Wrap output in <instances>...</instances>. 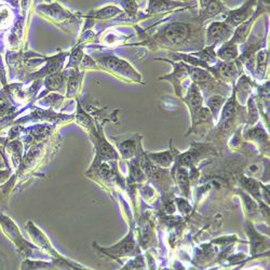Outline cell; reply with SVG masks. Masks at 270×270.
<instances>
[{
    "instance_id": "cell-11",
    "label": "cell",
    "mask_w": 270,
    "mask_h": 270,
    "mask_svg": "<svg viewBox=\"0 0 270 270\" xmlns=\"http://www.w3.org/2000/svg\"><path fill=\"white\" fill-rule=\"evenodd\" d=\"M238 55L237 47L236 45H233V43L226 44L218 50V57L223 60H232Z\"/></svg>"
},
{
    "instance_id": "cell-20",
    "label": "cell",
    "mask_w": 270,
    "mask_h": 270,
    "mask_svg": "<svg viewBox=\"0 0 270 270\" xmlns=\"http://www.w3.org/2000/svg\"><path fill=\"white\" fill-rule=\"evenodd\" d=\"M6 69H5V64L3 62V58H2V47H0V82H2L3 86L6 87L8 85V81H7V77H6Z\"/></svg>"
},
{
    "instance_id": "cell-4",
    "label": "cell",
    "mask_w": 270,
    "mask_h": 270,
    "mask_svg": "<svg viewBox=\"0 0 270 270\" xmlns=\"http://www.w3.org/2000/svg\"><path fill=\"white\" fill-rule=\"evenodd\" d=\"M232 35V27L228 25L227 23H213L210 25L209 30H207V38H209V43L215 44L219 40H226L230 38Z\"/></svg>"
},
{
    "instance_id": "cell-16",
    "label": "cell",
    "mask_w": 270,
    "mask_h": 270,
    "mask_svg": "<svg viewBox=\"0 0 270 270\" xmlns=\"http://www.w3.org/2000/svg\"><path fill=\"white\" fill-rule=\"evenodd\" d=\"M151 160H154L158 164L162 165V167H168L171 162V157L169 155V152H162V154H157V155H150Z\"/></svg>"
},
{
    "instance_id": "cell-7",
    "label": "cell",
    "mask_w": 270,
    "mask_h": 270,
    "mask_svg": "<svg viewBox=\"0 0 270 270\" xmlns=\"http://www.w3.org/2000/svg\"><path fill=\"white\" fill-rule=\"evenodd\" d=\"M81 85V75L78 73V71L73 69L69 72V76L67 78V98H73L76 96L79 91V88Z\"/></svg>"
},
{
    "instance_id": "cell-6",
    "label": "cell",
    "mask_w": 270,
    "mask_h": 270,
    "mask_svg": "<svg viewBox=\"0 0 270 270\" xmlns=\"http://www.w3.org/2000/svg\"><path fill=\"white\" fill-rule=\"evenodd\" d=\"M67 73H57L50 76H47L45 78V87L47 91H59L62 88H64L67 84Z\"/></svg>"
},
{
    "instance_id": "cell-14",
    "label": "cell",
    "mask_w": 270,
    "mask_h": 270,
    "mask_svg": "<svg viewBox=\"0 0 270 270\" xmlns=\"http://www.w3.org/2000/svg\"><path fill=\"white\" fill-rule=\"evenodd\" d=\"M84 58V53L81 51V47L76 48V49L69 54V63L66 68H75L78 71V66L81 64V60Z\"/></svg>"
},
{
    "instance_id": "cell-10",
    "label": "cell",
    "mask_w": 270,
    "mask_h": 270,
    "mask_svg": "<svg viewBox=\"0 0 270 270\" xmlns=\"http://www.w3.org/2000/svg\"><path fill=\"white\" fill-rule=\"evenodd\" d=\"M16 176H13L10 181L4 184L3 186H0V214L2 211H5L7 209V200H8L9 191L11 190L13 184H15Z\"/></svg>"
},
{
    "instance_id": "cell-17",
    "label": "cell",
    "mask_w": 270,
    "mask_h": 270,
    "mask_svg": "<svg viewBox=\"0 0 270 270\" xmlns=\"http://www.w3.org/2000/svg\"><path fill=\"white\" fill-rule=\"evenodd\" d=\"M224 103H225V99L220 98V96H213L212 99H210L209 106H210V108H211V110H212L214 115L217 114L218 109L220 108V106L223 105Z\"/></svg>"
},
{
    "instance_id": "cell-15",
    "label": "cell",
    "mask_w": 270,
    "mask_h": 270,
    "mask_svg": "<svg viewBox=\"0 0 270 270\" xmlns=\"http://www.w3.org/2000/svg\"><path fill=\"white\" fill-rule=\"evenodd\" d=\"M218 72L224 78L228 79V78L233 77L234 74H236V72H237V68H236V65H234L233 63H224L223 65L220 66Z\"/></svg>"
},
{
    "instance_id": "cell-19",
    "label": "cell",
    "mask_w": 270,
    "mask_h": 270,
    "mask_svg": "<svg viewBox=\"0 0 270 270\" xmlns=\"http://www.w3.org/2000/svg\"><path fill=\"white\" fill-rule=\"evenodd\" d=\"M120 150L122 152V155L126 157L127 155H131L132 154V151L134 150V144L132 141H127V142H123L121 145H120Z\"/></svg>"
},
{
    "instance_id": "cell-21",
    "label": "cell",
    "mask_w": 270,
    "mask_h": 270,
    "mask_svg": "<svg viewBox=\"0 0 270 270\" xmlns=\"http://www.w3.org/2000/svg\"><path fill=\"white\" fill-rule=\"evenodd\" d=\"M122 5H123L124 8H126V10L128 12L131 11L132 15H133V13H135V11L137 9V5L135 4V2H123Z\"/></svg>"
},
{
    "instance_id": "cell-18",
    "label": "cell",
    "mask_w": 270,
    "mask_h": 270,
    "mask_svg": "<svg viewBox=\"0 0 270 270\" xmlns=\"http://www.w3.org/2000/svg\"><path fill=\"white\" fill-rule=\"evenodd\" d=\"M234 109H236V106H234V102L231 100V101H229L226 104V106L224 108L223 119L228 120L229 118H231V117L234 114Z\"/></svg>"
},
{
    "instance_id": "cell-1",
    "label": "cell",
    "mask_w": 270,
    "mask_h": 270,
    "mask_svg": "<svg viewBox=\"0 0 270 270\" xmlns=\"http://www.w3.org/2000/svg\"><path fill=\"white\" fill-rule=\"evenodd\" d=\"M93 58L99 62V65L105 71L118 76L120 78H129L138 81L140 76L134 71L130 64L115 55L109 54H94Z\"/></svg>"
},
{
    "instance_id": "cell-2",
    "label": "cell",
    "mask_w": 270,
    "mask_h": 270,
    "mask_svg": "<svg viewBox=\"0 0 270 270\" xmlns=\"http://www.w3.org/2000/svg\"><path fill=\"white\" fill-rule=\"evenodd\" d=\"M37 11L47 19L53 21L54 23H61V25L65 23L72 25L77 21L73 13L64 9L63 7L57 3L52 5H39L37 7Z\"/></svg>"
},
{
    "instance_id": "cell-13",
    "label": "cell",
    "mask_w": 270,
    "mask_h": 270,
    "mask_svg": "<svg viewBox=\"0 0 270 270\" xmlns=\"http://www.w3.org/2000/svg\"><path fill=\"white\" fill-rule=\"evenodd\" d=\"M221 11V5L219 2H203L202 13L205 17L215 16Z\"/></svg>"
},
{
    "instance_id": "cell-22",
    "label": "cell",
    "mask_w": 270,
    "mask_h": 270,
    "mask_svg": "<svg viewBox=\"0 0 270 270\" xmlns=\"http://www.w3.org/2000/svg\"><path fill=\"white\" fill-rule=\"evenodd\" d=\"M10 176V171L9 170H0V183H4L6 181H8Z\"/></svg>"
},
{
    "instance_id": "cell-8",
    "label": "cell",
    "mask_w": 270,
    "mask_h": 270,
    "mask_svg": "<svg viewBox=\"0 0 270 270\" xmlns=\"http://www.w3.org/2000/svg\"><path fill=\"white\" fill-rule=\"evenodd\" d=\"M121 10L119 8H117L116 6H107L105 8H102L100 10L92 11L90 12L87 16L90 20L93 19H100V20H108L116 17L117 15H119Z\"/></svg>"
},
{
    "instance_id": "cell-9",
    "label": "cell",
    "mask_w": 270,
    "mask_h": 270,
    "mask_svg": "<svg viewBox=\"0 0 270 270\" xmlns=\"http://www.w3.org/2000/svg\"><path fill=\"white\" fill-rule=\"evenodd\" d=\"M13 12L8 7H0V31H9L15 23Z\"/></svg>"
},
{
    "instance_id": "cell-12",
    "label": "cell",
    "mask_w": 270,
    "mask_h": 270,
    "mask_svg": "<svg viewBox=\"0 0 270 270\" xmlns=\"http://www.w3.org/2000/svg\"><path fill=\"white\" fill-rule=\"evenodd\" d=\"M189 74L191 75L192 80L195 82H199V84H205V82L212 80L211 75L205 71H202V69L189 68Z\"/></svg>"
},
{
    "instance_id": "cell-3",
    "label": "cell",
    "mask_w": 270,
    "mask_h": 270,
    "mask_svg": "<svg viewBox=\"0 0 270 270\" xmlns=\"http://www.w3.org/2000/svg\"><path fill=\"white\" fill-rule=\"evenodd\" d=\"M189 26L181 23H174L165 27L160 35V40L165 45L177 46L183 44L188 38Z\"/></svg>"
},
{
    "instance_id": "cell-5",
    "label": "cell",
    "mask_w": 270,
    "mask_h": 270,
    "mask_svg": "<svg viewBox=\"0 0 270 270\" xmlns=\"http://www.w3.org/2000/svg\"><path fill=\"white\" fill-rule=\"evenodd\" d=\"M252 5L251 3L245 4L243 7H241L239 10H234L229 13L227 18V24L229 26H236L241 23H244L245 21L250 18L252 15Z\"/></svg>"
}]
</instances>
